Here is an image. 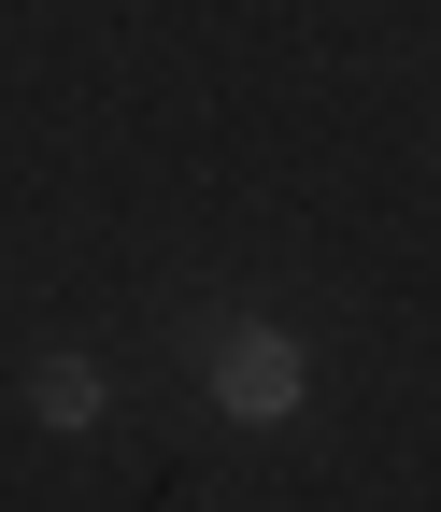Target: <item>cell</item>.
I'll return each mask as SVG.
<instances>
[{"mask_svg":"<svg viewBox=\"0 0 441 512\" xmlns=\"http://www.w3.org/2000/svg\"><path fill=\"white\" fill-rule=\"evenodd\" d=\"M29 427H43V441H100V427H114V370H100L86 342H43V356H29Z\"/></svg>","mask_w":441,"mask_h":512,"instance_id":"obj_2","label":"cell"},{"mask_svg":"<svg viewBox=\"0 0 441 512\" xmlns=\"http://www.w3.org/2000/svg\"><path fill=\"white\" fill-rule=\"evenodd\" d=\"M200 384H214L228 427H299V413H313V342L271 328V313H228L214 356H200Z\"/></svg>","mask_w":441,"mask_h":512,"instance_id":"obj_1","label":"cell"}]
</instances>
